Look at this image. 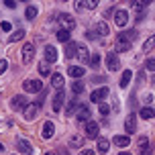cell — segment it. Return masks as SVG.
<instances>
[{
    "instance_id": "30",
    "label": "cell",
    "mask_w": 155,
    "mask_h": 155,
    "mask_svg": "<svg viewBox=\"0 0 155 155\" xmlns=\"http://www.w3.org/2000/svg\"><path fill=\"white\" fill-rule=\"evenodd\" d=\"M100 61H102L100 53H92V57H90V68L98 70V68H100Z\"/></svg>"
},
{
    "instance_id": "39",
    "label": "cell",
    "mask_w": 155,
    "mask_h": 155,
    "mask_svg": "<svg viewBox=\"0 0 155 155\" xmlns=\"http://www.w3.org/2000/svg\"><path fill=\"white\" fill-rule=\"evenodd\" d=\"M74 8H76V12H82V10L86 8V2H84V0H78L76 4H74Z\"/></svg>"
},
{
    "instance_id": "18",
    "label": "cell",
    "mask_w": 155,
    "mask_h": 155,
    "mask_svg": "<svg viewBox=\"0 0 155 155\" xmlns=\"http://www.w3.org/2000/svg\"><path fill=\"white\" fill-rule=\"evenodd\" d=\"M63 51H65V59H71V57H76V55H78L80 45H78V43H74V41H70V43L65 45V49H63Z\"/></svg>"
},
{
    "instance_id": "3",
    "label": "cell",
    "mask_w": 155,
    "mask_h": 155,
    "mask_svg": "<svg viewBox=\"0 0 155 155\" xmlns=\"http://www.w3.org/2000/svg\"><path fill=\"white\" fill-rule=\"evenodd\" d=\"M23 90L27 94H35V92H43V82L41 80H25L23 82Z\"/></svg>"
},
{
    "instance_id": "17",
    "label": "cell",
    "mask_w": 155,
    "mask_h": 155,
    "mask_svg": "<svg viewBox=\"0 0 155 155\" xmlns=\"http://www.w3.org/2000/svg\"><path fill=\"white\" fill-rule=\"evenodd\" d=\"M84 143H86V137H82V135H71L70 141H68V145L74 149H82L84 147Z\"/></svg>"
},
{
    "instance_id": "7",
    "label": "cell",
    "mask_w": 155,
    "mask_h": 155,
    "mask_svg": "<svg viewBox=\"0 0 155 155\" xmlns=\"http://www.w3.org/2000/svg\"><path fill=\"white\" fill-rule=\"evenodd\" d=\"M108 88H106V86H102V88H98V90H94L92 94H90V100L94 102V104H102V102H104V98H106V96H108Z\"/></svg>"
},
{
    "instance_id": "40",
    "label": "cell",
    "mask_w": 155,
    "mask_h": 155,
    "mask_svg": "<svg viewBox=\"0 0 155 155\" xmlns=\"http://www.w3.org/2000/svg\"><path fill=\"white\" fill-rule=\"evenodd\" d=\"M0 29H2V31H4V33H8V31H10V29H12V25L8 23V21H2V23H0Z\"/></svg>"
},
{
    "instance_id": "42",
    "label": "cell",
    "mask_w": 155,
    "mask_h": 155,
    "mask_svg": "<svg viewBox=\"0 0 155 155\" xmlns=\"http://www.w3.org/2000/svg\"><path fill=\"white\" fill-rule=\"evenodd\" d=\"M92 82H94V84H104L106 78H104V76H92Z\"/></svg>"
},
{
    "instance_id": "2",
    "label": "cell",
    "mask_w": 155,
    "mask_h": 155,
    "mask_svg": "<svg viewBox=\"0 0 155 155\" xmlns=\"http://www.w3.org/2000/svg\"><path fill=\"white\" fill-rule=\"evenodd\" d=\"M27 106H29V98H27L25 94H16L15 98L10 100V108L16 110V112H25Z\"/></svg>"
},
{
    "instance_id": "23",
    "label": "cell",
    "mask_w": 155,
    "mask_h": 155,
    "mask_svg": "<svg viewBox=\"0 0 155 155\" xmlns=\"http://www.w3.org/2000/svg\"><path fill=\"white\" fill-rule=\"evenodd\" d=\"M141 118H145V120H151V118H155V108L153 106H143V108L139 110Z\"/></svg>"
},
{
    "instance_id": "35",
    "label": "cell",
    "mask_w": 155,
    "mask_h": 155,
    "mask_svg": "<svg viewBox=\"0 0 155 155\" xmlns=\"http://www.w3.org/2000/svg\"><path fill=\"white\" fill-rule=\"evenodd\" d=\"M39 74H41V76H49V63L47 61L39 63Z\"/></svg>"
},
{
    "instance_id": "33",
    "label": "cell",
    "mask_w": 155,
    "mask_h": 155,
    "mask_svg": "<svg viewBox=\"0 0 155 155\" xmlns=\"http://www.w3.org/2000/svg\"><path fill=\"white\" fill-rule=\"evenodd\" d=\"M23 37H25V29H18V31H15L12 35H10V43H15V41H21Z\"/></svg>"
},
{
    "instance_id": "44",
    "label": "cell",
    "mask_w": 155,
    "mask_h": 155,
    "mask_svg": "<svg viewBox=\"0 0 155 155\" xmlns=\"http://www.w3.org/2000/svg\"><path fill=\"white\" fill-rule=\"evenodd\" d=\"M80 155H96V151H92V149H82Z\"/></svg>"
},
{
    "instance_id": "28",
    "label": "cell",
    "mask_w": 155,
    "mask_h": 155,
    "mask_svg": "<svg viewBox=\"0 0 155 155\" xmlns=\"http://www.w3.org/2000/svg\"><path fill=\"white\" fill-rule=\"evenodd\" d=\"M76 108H80V104H78L76 98H70V102H68V106H65V116H70L76 112Z\"/></svg>"
},
{
    "instance_id": "27",
    "label": "cell",
    "mask_w": 155,
    "mask_h": 155,
    "mask_svg": "<svg viewBox=\"0 0 155 155\" xmlns=\"http://www.w3.org/2000/svg\"><path fill=\"white\" fill-rule=\"evenodd\" d=\"M96 33L100 35V37H106L110 33V29H108V25L104 23V21H98V25H96Z\"/></svg>"
},
{
    "instance_id": "29",
    "label": "cell",
    "mask_w": 155,
    "mask_h": 155,
    "mask_svg": "<svg viewBox=\"0 0 155 155\" xmlns=\"http://www.w3.org/2000/svg\"><path fill=\"white\" fill-rule=\"evenodd\" d=\"M155 49V33L151 35V37H147V41L143 43V51L147 53V51H153Z\"/></svg>"
},
{
    "instance_id": "8",
    "label": "cell",
    "mask_w": 155,
    "mask_h": 155,
    "mask_svg": "<svg viewBox=\"0 0 155 155\" xmlns=\"http://www.w3.org/2000/svg\"><path fill=\"white\" fill-rule=\"evenodd\" d=\"M63 102H65V90H57V92H55V96H53V102H51L53 112H61Z\"/></svg>"
},
{
    "instance_id": "49",
    "label": "cell",
    "mask_w": 155,
    "mask_h": 155,
    "mask_svg": "<svg viewBox=\"0 0 155 155\" xmlns=\"http://www.w3.org/2000/svg\"><path fill=\"white\" fill-rule=\"evenodd\" d=\"M45 155H55V153H45Z\"/></svg>"
},
{
    "instance_id": "13",
    "label": "cell",
    "mask_w": 155,
    "mask_h": 155,
    "mask_svg": "<svg viewBox=\"0 0 155 155\" xmlns=\"http://www.w3.org/2000/svg\"><path fill=\"white\" fill-rule=\"evenodd\" d=\"M114 23H116V27H127V23H129V12L123 10V8H118L114 12Z\"/></svg>"
},
{
    "instance_id": "32",
    "label": "cell",
    "mask_w": 155,
    "mask_h": 155,
    "mask_svg": "<svg viewBox=\"0 0 155 155\" xmlns=\"http://www.w3.org/2000/svg\"><path fill=\"white\" fill-rule=\"evenodd\" d=\"M37 6H31V4H29V6H27V10H25V16H27V18H29V21H33V18H35V16H37Z\"/></svg>"
},
{
    "instance_id": "15",
    "label": "cell",
    "mask_w": 155,
    "mask_h": 155,
    "mask_svg": "<svg viewBox=\"0 0 155 155\" xmlns=\"http://www.w3.org/2000/svg\"><path fill=\"white\" fill-rule=\"evenodd\" d=\"M41 135H43V139H51V137H53L55 135V123L53 120H45V123H43Z\"/></svg>"
},
{
    "instance_id": "38",
    "label": "cell",
    "mask_w": 155,
    "mask_h": 155,
    "mask_svg": "<svg viewBox=\"0 0 155 155\" xmlns=\"http://www.w3.org/2000/svg\"><path fill=\"white\" fill-rule=\"evenodd\" d=\"M145 68H147L149 71H155V57H149L147 63H145Z\"/></svg>"
},
{
    "instance_id": "20",
    "label": "cell",
    "mask_w": 155,
    "mask_h": 155,
    "mask_svg": "<svg viewBox=\"0 0 155 155\" xmlns=\"http://www.w3.org/2000/svg\"><path fill=\"white\" fill-rule=\"evenodd\" d=\"M96 147H98V153H108L110 141L104 139V137H98V139H96Z\"/></svg>"
},
{
    "instance_id": "24",
    "label": "cell",
    "mask_w": 155,
    "mask_h": 155,
    "mask_svg": "<svg viewBox=\"0 0 155 155\" xmlns=\"http://www.w3.org/2000/svg\"><path fill=\"white\" fill-rule=\"evenodd\" d=\"M131 80H133V71H131V70H124L123 76H120V82H118V86H120V88H127V86L131 84Z\"/></svg>"
},
{
    "instance_id": "12",
    "label": "cell",
    "mask_w": 155,
    "mask_h": 155,
    "mask_svg": "<svg viewBox=\"0 0 155 155\" xmlns=\"http://www.w3.org/2000/svg\"><path fill=\"white\" fill-rule=\"evenodd\" d=\"M98 131H100V127H98L96 120L86 123V137H88V139H98Z\"/></svg>"
},
{
    "instance_id": "4",
    "label": "cell",
    "mask_w": 155,
    "mask_h": 155,
    "mask_svg": "<svg viewBox=\"0 0 155 155\" xmlns=\"http://www.w3.org/2000/svg\"><path fill=\"white\" fill-rule=\"evenodd\" d=\"M57 21H59V25H61V29H65V31H74L76 29V21H74V16L68 15V12H63V15H57Z\"/></svg>"
},
{
    "instance_id": "21",
    "label": "cell",
    "mask_w": 155,
    "mask_h": 155,
    "mask_svg": "<svg viewBox=\"0 0 155 155\" xmlns=\"http://www.w3.org/2000/svg\"><path fill=\"white\" fill-rule=\"evenodd\" d=\"M78 57L82 59V63H88V65H90V57H92V53L88 51V47H86V45H80V51H78Z\"/></svg>"
},
{
    "instance_id": "41",
    "label": "cell",
    "mask_w": 155,
    "mask_h": 155,
    "mask_svg": "<svg viewBox=\"0 0 155 155\" xmlns=\"http://www.w3.org/2000/svg\"><path fill=\"white\" fill-rule=\"evenodd\" d=\"M6 70H8V61L6 59H0V76H2Z\"/></svg>"
},
{
    "instance_id": "16",
    "label": "cell",
    "mask_w": 155,
    "mask_h": 155,
    "mask_svg": "<svg viewBox=\"0 0 155 155\" xmlns=\"http://www.w3.org/2000/svg\"><path fill=\"white\" fill-rule=\"evenodd\" d=\"M86 70H84V65H70L68 68V76L74 78V80H80V78H84Z\"/></svg>"
},
{
    "instance_id": "5",
    "label": "cell",
    "mask_w": 155,
    "mask_h": 155,
    "mask_svg": "<svg viewBox=\"0 0 155 155\" xmlns=\"http://www.w3.org/2000/svg\"><path fill=\"white\" fill-rule=\"evenodd\" d=\"M106 70L108 71H118L120 70V59H118V55L114 53V51H110V53H106Z\"/></svg>"
},
{
    "instance_id": "31",
    "label": "cell",
    "mask_w": 155,
    "mask_h": 155,
    "mask_svg": "<svg viewBox=\"0 0 155 155\" xmlns=\"http://www.w3.org/2000/svg\"><path fill=\"white\" fill-rule=\"evenodd\" d=\"M71 92L76 94V96H80V94H84V84L78 80V82H71Z\"/></svg>"
},
{
    "instance_id": "10",
    "label": "cell",
    "mask_w": 155,
    "mask_h": 155,
    "mask_svg": "<svg viewBox=\"0 0 155 155\" xmlns=\"http://www.w3.org/2000/svg\"><path fill=\"white\" fill-rule=\"evenodd\" d=\"M35 59V45L33 43H25L23 45V63H31Z\"/></svg>"
},
{
    "instance_id": "34",
    "label": "cell",
    "mask_w": 155,
    "mask_h": 155,
    "mask_svg": "<svg viewBox=\"0 0 155 155\" xmlns=\"http://www.w3.org/2000/svg\"><path fill=\"white\" fill-rule=\"evenodd\" d=\"M124 35H127V39H129V41H135V39L139 37V31H137V29H131V31H124Z\"/></svg>"
},
{
    "instance_id": "1",
    "label": "cell",
    "mask_w": 155,
    "mask_h": 155,
    "mask_svg": "<svg viewBox=\"0 0 155 155\" xmlns=\"http://www.w3.org/2000/svg\"><path fill=\"white\" fill-rule=\"evenodd\" d=\"M131 41L127 39V35L124 33H118L114 37V51L116 53H124V51H131Z\"/></svg>"
},
{
    "instance_id": "46",
    "label": "cell",
    "mask_w": 155,
    "mask_h": 155,
    "mask_svg": "<svg viewBox=\"0 0 155 155\" xmlns=\"http://www.w3.org/2000/svg\"><path fill=\"white\" fill-rule=\"evenodd\" d=\"M151 100H153V96H151V94H147V96H145V102H147V104H151ZM147 104H145V106H147Z\"/></svg>"
},
{
    "instance_id": "37",
    "label": "cell",
    "mask_w": 155,
    "mask_h": 155,
    "mask_svg": "<svg viewBox=\"0 0 155 155\" xmlns=\"http://www.w3.org/2000/svg\"><path fill=\"white\" fill-rule=\"evenodd\" d=\"M133 8H135V10H137V12L141 15V12L147 8V2H133Z\"/></svg>"
},
{
    "instance_id": "36",
    "label": "cell",
    "mask_w": 155,
    "mask_h": 155,
    "mask_svg": "<svg viewBox=\"0 0 155 155\" xmlns=\"http://www.w3.org/2000/svg\"><path fill=\"white\" fill-rule=\"evenodd\" d=\"M98 112H100L102 116H108V112H110V106L102 102V104H98Z\"/></svg>"
},
{
    "instance_id": "26",
    "label": "cell",
    "mask_w": 155,
    "mask_h": 155,
    "mask_svg": "<svg viewBox=\"0 0 155 155\" xmlns=\"http://www.w3.org/2000/svg\"><path fill=\"white\" fill-rule=\"evenodd\" d=\"M70 37H71V33L65 31V29H59V31H57V41H59V43H65V45H68L71 41Z\"/></svg>"
},
{
    "instance_id": "45",
    "label": "cell",
    "mask_w": 155,
    "mask_h": 155,
    "mask_svg": "<svg viewBox=\"0 0 155 155\" xmlns=\"http://www.w3.org/2000/svg\"><path fill=\"white\" fill-rule=\"evenodd\" d=\"M4 4H6L8 8H16V2H15V0H6V2H4Z\"/></svg>"
},
{
    "instance_id": "14",
    "label": "cell",
    "mask_w": 155,
    "mask_h": 155,
    "mask_svg": "<svg viewBox=\"0 0 155 155\" xmlns=\"http://www.w3.org/2000/svg\"><path fill=\"white\" fill-rule=\"evenodd\" d=\"M124 131L129 133V135H133V133L137 131V114H135V112H131V114L127 116V120H124Z\"/></svg>"
},
{
    "instance_id": "9",
    "label": "cell",
    "mask_w": 155,
    "mask_h": 155,
    "mask_svg": "<svg viewBox=\"0 0 155 155\" xmlns=\"http://www.w3.org/2000/svg\"><path fill=\"white\" fill-rule=\"evenodd\" d=\"M16 151L23 153V155H33L35 149H33V145L27 139H16Z\"/></svg>"
},
{
    "instance_id": "43",
    "label": "cell",
    "mask_w": 155,
    "mask_h": 155,
    "mask_svg": "<svg viewBox=\"0 0 155 155\" xmlns=\"http://www.w3.org/2000/svg\"><path fill=\"white\" fill-rule=\"evenodd\" d=\"M96 6H98V2H96V0H86V8H90V10H94Z\"/></svg>"
},
{
    "instance_id": "47",
    "label": "cell",
    "mask_w": 155,
    "mask_h": 155,
    "mask_svg": "<svg viewBox=\"0 0 155 155\" xmlns=\"http://www.w3.org/2000/svg\"><path fill=\"white\" fill-rule=\"evenodd\" d=\"M118 155H133V153H129V151H120Z\"/></svg>"
},
{
    "instance_id": "6",
    "label": "cell",
    "mask_w": 155,
    "mask_h": 155,
    "mask_svg": "<svg viewBox=\"0 0 155 155\" xmlns=\"http://www.w3.org/2000/svg\"><path fill=\"white\" fill-rule=\"evenodd\" d=\"M39 112H41V104H39V102L29 104V106H27V110L23 112V118H25V120H35V118L39 116Z\"/></svg>"
},
{
    "instance_id": "22",
    "label": "cell",
    "mask_w": 155,
    "mask_h": 155,
    "mask_svg": "<svg viewBox=\"0 0 155 155\" xmlns=\"http://www.w3.org/2000/svg\"><path fill=\"white\" fill-rule=\"evenodd\" d=\"M116 147H129L131 145V139L129 137H124V135H114V139H112Z\"/></svg>"
},
{
    "instance_id": "25",
    "label": "cell",
    "mask_w": 155,
    "mask_h": 155,
    "mask_svg": "<svg viewBox=\"0 0 155 155\" xmlns=\"http://www.w3.org/2000/svg\"><path fill=\"white\" fill-rule=\"evenodd\" d=\"M51 86L57 90H63V76L61 74H51Z\"/></svg>"
},
{
    "instance_id": "11",
    "label": "cell",
    "mask_w": 155,
    "mask_h": 155,
    "mask_svg": "<svg viewBox=\"0 0 155 155\" xmlns=\"http://www.w3.org/2000/svg\"><path fill=\"white\" fill-rule=\"evenodd\" d=\"M76 116H78V120L80 123H90L92 118V112H90V108L86 106V104H80V108H78V112H76Z\"/></svg>"
},
{
    "instance_id": "48",
    "label": "cell",
    "mask_w": 155,
    "mask_h": 155,
    "mask_svg": "<svg viewBox=\"0 0 155 155\" xmlns=\"http://www.w3.org/2000/svg\"><path fill=\"white\" fill-rule=\"evenodd\" d=\"M2 149H4V145H2V143H0V151H2Z\"/></svg>"
},
{
    "instance_id": "19",
    "label": "cell",
    "mask_w": 155,
    "mask_h": 155,
    "mask_svg": "<svg viewBox=\"0 0 155 155\" xmlns=\"http://www.w3.org/2000/svg\"><path fill=\"white\" fill-rule=\"evenodd\" d=\"M45 61L47 63H55L57 61V49L53 45H47L45 47Z\"/></svg>"
}]
</instances>
